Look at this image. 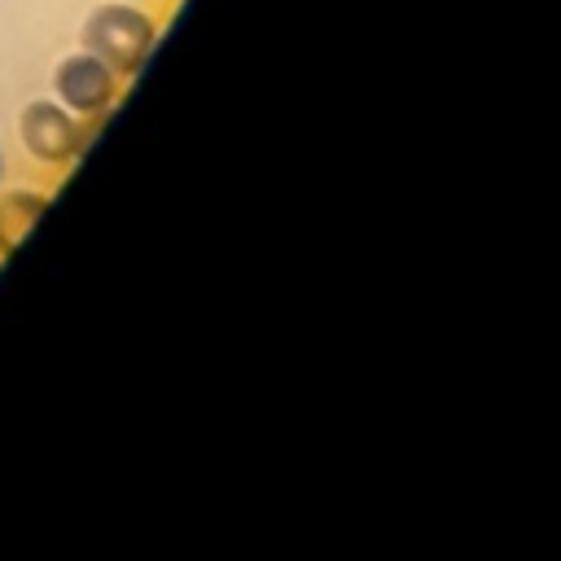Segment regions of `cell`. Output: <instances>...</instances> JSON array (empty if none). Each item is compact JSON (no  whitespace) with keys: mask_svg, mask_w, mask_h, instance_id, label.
<instances>
[{"mask_svg":"<svg viewBox=\"0 0 561 561\" xmlns=\"http://www.w3.org/2000/svg\"><path fill=\"white\" fill-rule=\"evenodd\" d=\"M118 83H123V79H118L101 57H92L88 48L61 57L57 70H53V92H57V101H61L70 114H79V118H101V114L114 105Z\"/></svg>","mask_w":561,"mask_h":561,"instance_id":"cell-3","label":"cell"},{"mask_svg":"<svg viewBox=\"0 0 561 561\" xmlns=\"http://www.w3.org/2000/svg\"><path fill=\"white\" fill-rule=\"evenodd\" d=\"M158 44V22L136 4H96L83 22V48L101 57L118 79H131Z\"/></svg>","mask_w":561,"mask_h":561,"instance_id":"cell-1","label":"cell"},{"mask_svg":"<svg viewBox=\"0 0 561 561\" xmlns=\"http://www.w3.org/2000/svg\"><path fill=\"white\" fill-rule=\"evenodd\" d=\"M18 136H22V149L39 162H53V167H66L83 153L92 127L70 114L57 96L53 101H31L22 105V118H18Z\"/></svg>","mask_w":561,"mask_h":561,"instance_id":"cell-2","label":"cell"},{"mask_svg":"<svg viewBox=\"0 0 561 561\" xmlns=\"http://www.w3.org/2000/svg\"><path fill=\"white\" fill-rule=\"evenodd\" d=\"M0 180H4V153H0Z\"/></svg>","mask_w":561,"mask_h":561,"instance_id":"cell-5","label":"cell"},{"mask_svg":"<svg viewBox=\"0 0 561 561\" xmlns=\"http://www.w3.org/2000/svg\"><path fill=\"white\" fill-rule=\"evenodd\" d=\"M44 210H48V193H31V188L0 193V254L18 250Z\"/></svg>","mask_w":561,"mask_h":561,"instance_id":"cell-4","label":"cell"}]
</instances>
